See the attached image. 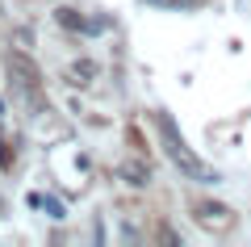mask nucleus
<instances>
[{"label":"nucleus","mask_w":251,"mask_h":247,"mask_svg":"<svg viewBox=\"0 0 251 247\" xmlns=\"http://www.w3.org/2000/svg\"><path fill=\"white\" fill-rule=\"evenodd\" d=\"M59 26H67V29H88V21H84L75 9H59Z\"/></svg>","instance_id":"20e7f679"},{"label":"nucleus","mask_w":251,"mask_h":247,"mask_svg":"<svg viewBox=\"0 0 251 247\" xmlns=\"http://www.w3.org/2000/svg\"><path fill=\"white\" fill-rule=\"evenodd\" d=\"M155 126H159V134H163V151H168V159H172V164H176V168L184 172L188 180H197V185H214V180H218V172L209 168V164H201V159L184 147V138H180L176 122H172L168 113H159V117H155Z\"/></svg>","instance_id":"f257e3e1"},{"label":"nucleus","mask_w":251,"mask_h":247,"mask_svg":"<svg viewBox=\"0 0 251 247\" xmlns=\"http://www.w3.org/2000/svg\"><path fill=\"white\" fill-rule=\"evenodd\" d=\"M151 4H159V9H176V13H184V9H193L197 0H151Z\"/></svg>","instance_id":"0eeeda50"},{"label":"nucleus","mask_w":251,"mask_h":247,"mask_svg":"<svg viewBox=\"0 0 251 247\" xmlns=\"http://www.w3.org/2000/svg\"><path fill=\"white\" fill-rule=\"evenodd\" d=\"M72 76H75V80H80V84H88V80H92V76H97V67H92V63H88V59H84V63H75V67H72Z\"/></svg>","instance_id":"423d86ee"},{"label":"nucleus","mask_w":251,"mask_h":247,"mask_svg":"<svg viewBox=\"0 0 251 247\" xmlns=\"http://www.w3.org/2000/svg\"><path fill=\"white\" fill-rule=\"evenodd\" d=\"M126 180L130 185H147V168L143 164H126Z\"/></svg>","instance_id":"39448f33"},{"label":"nucleus","mask_w":251,"mask_h":247,"mask_svg":"<svg viewBox=\"0 0 251 247\" xmlns=\"http://www.w3.org/2000/svg\"><path fill=\"white\" fill-rule=\"evenodd\" d=\"M9 71H13V76L21 80V84H25V88H29V84H34V80H38V71H34V63H29L25 55H9Z\"/></svg>","instance_id":"7ed1b4c3"},{"label":"nucleus","mask_w":251,"mask_h":247,"mask_svg":"<svg viewBox=\"0 0 251 247\" xmlns=\"http://www.w3.org/2000/svg\"><path fill=\"white\" fill-rule=\"evenodd\" d=\"M197 218L205 222V226H214V230L230 226V210H226V205H214V201H201L197 205Z\"/></svg>","instance_id":"f03ea898"}]
</instances>
